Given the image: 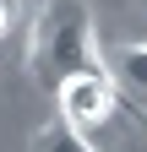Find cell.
I'll return each mask as SVG.
<instances>
[{"mask_svg": "<svg viewBox=\"0 0 147 152\" xmlns=\"http://www.w3.org/2000/svg\"><path fill=\"white\" fill-rule=\"evenodd\" d=\"M27 71H33L38 87H60L65 76H76V71H104L93 11H87L82 0H49V6L33 16Z\"/></svg>", "mask_w": 147, "mask_h": 152, "instance_id": "1", "label": "cell"}, {"mask_svg": "<svg viewBox=\"0 0 147 152\" xmlns=\"http://www.w3.org/2000/svg\"><path fill=\"white\" fill-rule=\"evenodd\" d=\"M54 98H60V120L76 130V136H87V141H93L98 130L109 125V114L120 109V92H115V82H109L104 71L65 76V82L54 87Z\"/></svg>", "mask_w": 147, "mask_h": 152, "instance_id": "2", "label": "cell"}, {"mask_svg": "<svg viewBox=\"0 0 147 152\" xmlns=\"http://www.w3.org/2000/svg\"><path fill=\"white\" fill-rule=\"evenodd\" d=\"M104 76L115 82L120 103L147 114V44H115L104 54Z\"/></svg>", "mask_w": 147, "mask_h": 152, "instance_id": "3", "label": "cell"}, {"mask_svg": "<svg viewBox=\"0 0 147 152\" xmlns=\"http://www.w3.org/2000/svg\"><path fill=\"white\" fill-rule=\"evenodd\" d=\"M27 152H98V147L87 141V136H76L65 120H54V125H38V130H33Z\"/></svg>", "mask_w": 147, "mask_h": 152, "instance_id": "4", "label": "cell"}, {"mask_svg": "<svg viewBox=\"0 0 147 152\" xmlns=\"http://www.w3.org/2000/svg\"><path fill=\"white\" fill-rule=\"evenodd\" d=\"M16 11H22V0H0V33L11 27V16H16Z\"/></svg>", "mask_w": 147, "mask_h": 152, "instance_id": "5", "label": "cell"}]
</instances>
